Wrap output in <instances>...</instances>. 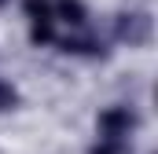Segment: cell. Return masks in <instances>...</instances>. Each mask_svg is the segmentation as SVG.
Instances as JSON below:
<instances>
[{
    "label": "cell",
    "mask_w": 158,
    "mask_h": 154,
    "mask_svg": "<svg viewBox=\"0 0 158 154\" xmlns=\"http://www.w3.org/2000/svg\"><path fill=\"white\" fill-rule=\"evenodd\" d=\"M136 125H140V117H136V110H129V107H107L99 114V121H96L99 136H107V140H129L136 132Z\"/></svg>",
    "instance_id": "7a4b0ae2"
},
{
    "label": "cell",
    "mask_w": 158,
    "mask_h": 154,
    "mask_svg": "<svg viewBox=\"0 0 158 154\" xmlns=\"http://www.w3.org/2000/svg\"><path fill=\"white\" fill-rule=\"evenodd\" d=\"M22 7H26V18L30 22H55L52 0H22Z\"/></svg>",
    "instance_id": "5b68a950"
},
{
    "label": "cell",
    "mask_w": 158,
    "mask_h": 154,
    "mask_svg": "<svg viewBox=\"0 0 158 154\" xmlns=\"http://www.w3.org/2000/svg\"><path fill=\"white\" fill-rule=\"evenodd\" d=\"M4 4H7V0H0V7H4Z\"/></svg>",
    "instance_id": "9c48e42d"
},
{
    "label": "cell",
    "mask_w": 158,
    "mask_h": 154,
    "mask_svg": "<svg viewBox=\"0 0 158 154\" xmlns=\"http://www.w3.org/2000/svg\"><path fill=\"white\" fill-rule=\"evenodd\" d=\"M15 107H19V92L0 81V114H4V110H15Z\"/></svg>",
    "instance_id": "ba28073f"
},
{
    "label": "cell",
    "mask_w": 158,
    "mask_h": 154,
    "mask_svg": "<svg viewBox=\"0 0 158 154\" xmlns=\"http://www.w3.org/2000/svg\"><path fill=\"white\" fill-rule=\"evenodd\" d=\"M30 40H33V44H52V40H55V30H52V22H33V30H30Z\"/></svg>",
    "instance_id": "52a82bcc"
},
{
    "label": "cell",
    "mask_w": 158,
    "mask_h": 154,
    "mask_svg": "<svg viewBox=\"0 0 158 154\" xmlns=\"http://www.w3.org/2000/svg\"><path fill=\"white\" fill-rule=\"evenodd\" d=\"M114 33L129 48H143V44H151V37H155V18L147 11H125V15H118V22H114Z\"/></svg>",
    "instance_id": "6da1fadb"
},
{
    "label": "cell",
    "mask_w": 158,
    "mask_h": 154,
    "mask_svg": "<svg viewBox=\"0 0 158 154\" xmlns=\"http://www.w3.org/2000/svg\"><path fill=\"white\" fill-rule=\"evenodd\" d=\"M88 154H132V147H129V140H107V136H99V143H92Z\"/></svg>",
    "instance_id": "8992f818"
},
{
    "label": "cell",
    "mask_w": 158,
    "mask_h": 154,
    "mask_svg": "<svg viewBox=\"0 0 158 154\" xmlns=\"http://www.w3.org/2000/svg\"><path fill=\"white\" fill-rule=\"evenodd\" d=\"M52 11H55L66 26H74V30H81V26L88 22V11H85V4H81V0H55V4H52Z\"/></svg>",
    "instance_id": "277c9868"
},
{
    "label": "cell",
    "mask_w": 158,
    "mask_h": 154,
    "mask_svg": "<svg viewBox=\"0 0 158 154\" xmlns=\"http://www.w3.org/2000/svg\"><path fill=\"white\" fill-rule=\"evenodd\" d=\"M63 51H70V55H107L103 40L85 33V26H81V33H70V37L63 40Z\"/></svg>",
    "instance_id": "3957f363"
}]
</instances>
